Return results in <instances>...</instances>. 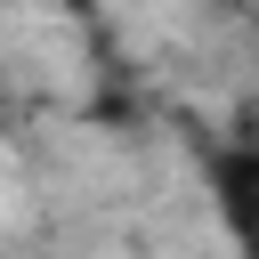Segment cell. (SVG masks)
<instances>
[{
	"label": "cell",
	"mask_w": 259,
	"mask_h": 259,
	"mask_svg": "<svg viewBox=\"0 0 259 259\" xmlns=\"http://www.w3.org/2000/svg\"><path fill=\"white\" fill-rule=\"evenodd\" d=\"M202 178H210V202H219V219H227L235 235H251V227H259V138L210 146Z\"/></svg>",
	"instance_id": "6da1fadb"
},
{
	"label": "cell",
	"mask_w": 259,
	"mask_h": 259,
	"mask_svg": "<svg viewBox=\"0 0 259 259\" xmlns=\"http://www.w3.org/2000/svg\"><path fill=\"white\" fill-rule=\"evenodd\" d=\"M235 243H243V251H251V259H259V227H251V235H235Z\"/></svg>",
	"instance_id": "7a4b0ae2"
}]
</instances>
